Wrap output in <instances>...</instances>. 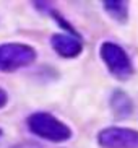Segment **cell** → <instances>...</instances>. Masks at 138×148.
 I'll return each mask as SVG.
<instances>
[{
    "instance_id": "6da1fadb",
    "label": "cell",
    "mask_w": 138,
    "mask_h": 148,
    "mask_svg": "<svg viewBox=\"0 0 138 148\" xmlns=\"http://www.w3.org/2000/svg\"><path fill=\"white\" fill-rule=\"evenodd\" d=\"M26 124L33 135L52 143H64L73 137L72 129L51 112H44V111L33 112L26 119Z\"/></svg>"
},
{
    "instance_id": "7a4b0ae2",
    "label": "cell",
    "mask_w": 138,
    "mask_h": 148,
    "mask_svg": "<svg viewBox=\"0 0 138 148\" xmlns=\"http://www.w3.org/2000/svg\"><path fill=\"white\" fill-rule=\"evenodd\" d=\"M99 57L114 78L120 80V82H127L133 77V62L120 44L112 42V41L102 42L99 46Z\"/></svg>"
},
{
    "instance_id": "3957f363",
    "label": "cell",
    "mask_w": 138,
    "mask_h": 148,
    "mask_svg": "<svg viewBox=\"0 0 138 148\" xmlns=\"http://www.w3.org/2000/svg\"><path fill=\"white\" fill-rule=\"evenodd\" d=\"M36 57H38L36 49L29 44H0V72H15L25 69L36 60Z\"/></svg>"
},
{
    "instance_id": "277c9868",
    "label": "cell",
    "mask_w": 138,
    "mask_h": 148,
    "mask_svg": "<svg viewBox=\"0 0 138 148\" xmlns=\"http://www.w3.org/2000/svg\"><path fill=\"white\" fill-rule=\"evenodd\" d=\"M98 145L101 148H138V130L130 127H104L98 132Z\"/></svg>"
},
{
    "instance_id": "5b68a950",
    "label": "cell",
    "mask_w": 138,
    "mask_h": 148,
    "mask_svg": "<svg viewBox=\"0 0 138 148\" xmlns=\"http://www.w3.org/2000/svg\"><path fill=\"white\" fill-rule=\"evenodd\" d=\"M51 46L64 59H75L83 52V42L80 34L57 33L51 38Z\"/></svg>"
},
{
    "instance_id": "8992f818",
    "label": "cell",
    "mask_w": 138,
    "mask_h": 148,
    "mask_svg": "<svg viewBox=\"0 0 138 148\" xmlns=\"http://www.w3.org/2000/svg\"><path fill=\"white\" fill-rule=\"evenodd\" d=\"M109 106H111L112 116L115 119H128L135 111L133 99H132L124 90H120V88H117V90H114V91L111 93Z\"/></svg>"
},
{
    "instance_id": "52a82bcc",
    "label": "cell",
    "mask_w": 138,
    "mask_h": 148,
    "mask_svg": "<svg viewBox=\"0 0 138 148\" xmlns=\"http://www.w3.org/2000/svg\"><path fill=\"white\" fill-rule=\"evenodd\" d=\"M104 12L119 25H127L130 18V5L125 0H106L102 2Z\"/></svg>"
},
{
    "instance_id": "ba28073f",
    "label": "cell",
    "mask_w": 138,
    "mask_h": 148,
    "mask_svg": "<svg viewBox=\"0 0 138 148\" xmlns=\"http://www.w3.org/2000/svg\"><path fill=\"white\" fill-rule=\"evenodd\" d=\"M7 103H8V95L5 93L3 88L0 86V109L5 108V106H7Z\"/></svg>"
},
{
    "instance_id": "9c48e42d",
    "label": "cell",
    "mask_w": 138,
    "mask_h": 148,
    "mask_svg": "<svg viewBox=\"0 0 138 148\" xmlns=\"http://www.w3.org/2000/svg\"><path fill=\"white\" fill-rule=\"evenodd\" d=\"M13 148H42L39 143H34V142H25V143L15 145Z\"/></svg>"
}]
</instances>
